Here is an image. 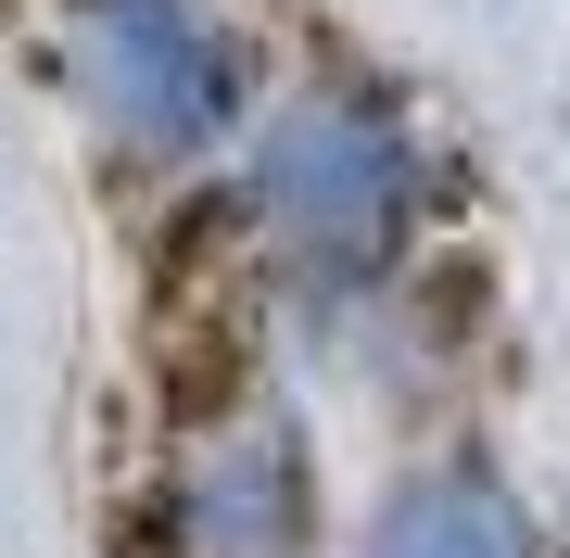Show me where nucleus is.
<instances>
[{
    "label": "nucleus",
    "mask_w": 570,
    "mask_h": 558,
    "mask_svg": "<svg viewBox=\"0 0 570 558\" xmlns=\"http://www.w3.org/2000/svg\"><path fill=\"white\" fill-rule=\"evenodd\" d=\"M242 216L279 254H305L317 280H381L419 228V140L355 89H317L254 140L242 166Z\"/></svg>",
    "instance_id": "obj_1"
},
{
    "label": "nucleus",
    "mask_w": 570,
    "mask_h": 558,
    "mask_svg": "<svg viewBox=\"0 0 570 558\" xmlns=\"http://www.w3.org/2000/svg\"><path fill=\"white\" fill-rule=\"evenodd\" d=\"M77 89H89V115L127 153L190 166V153H216L242 127L254 63H242V39H228L204 0H89L77 13Z\"/></svg>",
    "instance_id": "obj_2"
},
{
    "label": "nucleus",
    "mask_w": 570,
    "mask_h": 558,
    "mask_svg": "<svg viewBox=\"0 0 570 558\" xmlns=\"http://www.w3.org/2000/svg\"><path fill=\"white\" fill-rule=\"evenodd\" d=\"M292 533H305V457H292V432H242V444L190 457V482H178V546L190 558H292Z\"/></svg>",
    "instance_id": "obj_3"
},
{
    "label": "nucleus",
    "mask_w": 570,
    "mask_h": 558,
    "mask_svg": "<svg viewBox=\"0 0 570 558\" xmlns=\"http://www.w3.org/2000/svg\"><path fill=\"white\" fill-rule=\"evenodd\" d=\"M367 558H546V533L508 508V482H482V470H431V482H406V496L381 508Z\"/></svg>",
    "instance_id": "obj_4"
}]
</instances>
